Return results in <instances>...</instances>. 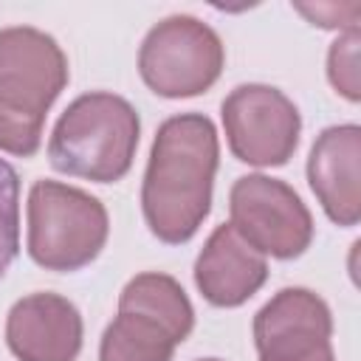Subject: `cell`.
<instances>
[{
  "label": "cell",
  "instance_id": "cell-1",
  "mask_svg": "<svg viewBox=\"0 0 361 361\" xmlns=\"http://www.w3.org/2000/svg\"><path fill=\"white\" fill-rule=\"evenodd\" d=\"M217 133L200 113H180L161 124L144 175V217L164 243L189 240L212 203Z\"/></svg>",
  "mask_w": 361,
  "mask_h": 361
},
{
  "label": "cell",
  "instance_id": "cell-9",
  "mask_svg": "<svg viewBox=\"0 0 361 361\" xmlns=\"http://www.w3.org/2000/svg\"><path fill=\"white\" fill-rule=\"evenodd\" d=\"M330 310L305 290H279L254 319V341L259 361H333Z\"/></svg>",
  "mask_w": 361,
  "mask_h": 361
},
{
  "label": "cell",
  "instance_id": "cell-3",
  "mask_svg": "<svg viewBox=\"0 0 361 361\" xmlns=\"http://www.w3.org/2000/svg\"><path fill=\"white\" fill-rule=\"evenodd\" d=\"M135 147L138 113L133 104L113 93H85L56 121L48 158L65 175L113 183L127 175Z\"/></svg>",
  "mask_w": 361,
  "mask_h": 361
},
{
  "label": "cell",
  "instance_id": "cell-4",
  "mask_svg": "<svg viewBox=\"0 0 361 361\" xmlns=\"http://www.w3.org/2000/svg\"><path fill=\"white\" fill-rule=\"evenodd\" d=\"M192 322V305L172 276L141 274L121 290L118 316L102 336L99 361H169Z\"/></svg>",
  "mask_w": 361,
  "mask_h": 361
},
{
  "label": "cell",
  "instance_id": "cell-12",
  "mask_svg": "<svg viewBox=\"0 0 361 361\" xmlns=\"http://www.w3.org/2000/svg\"><path fill=\"white\" fill-rule=\"evenodd\" d=\"M268 276L265 257L245 243L234 226H217L195 262V282L200 293L217 307L243 305L259 290Z\"/></svg>",
  "mask_w": 361,
  "mask_h": 361
},
{
  "label": "cell",
  "instance_id": "cell-14",
  "mask_svg": "<svg viewBox=\"0 0 361 361\" xmlns=\"http://www.w3.org/2000/svg\"><path fill=\"white\" fill-rule=\"evenodd\" d=\"M358 42H361V34L358 28H350L344 37H338L330 48V56H327V73H330V82L333 87L347 96L350 102H358L361 96V71H358Z\"/></svg>",
  "mask_w": 361,
  "mask_h": 361
},
{
  "label": "cell",
  "instance_id": "cell-13",
  "mask_svg": "<svg viewBox=\"0 0 361 361\" xmlns=\"http://www.w3.org/2000/svg\"><path fill=\"white\" fill-rule=\"evenodd\" d=\"M20 240V180L11 164L0 158V279L17 257Z\"/></svg>",
  "mask_w": 361,
  "mask_h": 361
},
{
  "label": "cell",
  "instance_id": "cell-10",
  "mask_svg": "<svg viewBox=\"0 0 361 361\" xmlns=\"http://www.w3.org/2000/svg\"><path fill=\"white\" fill-rule=\"evenodd\" d=\"M6 341L20 361H73L82 347V316L56 293H31L11 307Z\"/></svg>",
  "mask_w": 361,
  "mask_h": 361
},
{
  "label": "cell",
  "instance_id": "cell-2",
  "mask_svg": "<svg viewBox=\"0 0 361 361\" xmlns=\"http://www.w3.org/2000/svg\"><path fill=\"white\" fill-rule=\"evenodd\" d=\"M65 82L68 62L54 37L28 25L0 31V149L37 152L45 113Z\"/></svg>",
  "mask_w": 361,
  "mask_h": 361
},
{
  "label": "cell",
  "instance_id": "cell-5",
  "mask_svg": "<svg viewBox=\"0 0 361 361\" xmlns=\"http://www.w3.org/2000/svg\"><path fill=\"white\" fill-rule=\"evenodd\" d=\"M107 240L104 206L56 180H37L28 195V254L48 271H76L96 259Z\"/></svg>",
  "mask_w": 361,
  "mask_h": 361
},
{
  "label": "cell",
  "instance_id": "cell-15",
  "mask_svg": "<svg viewBox=\"0 0 361 361\" xmlns=\"http://www.w3.org/2000/svg\"><path fill=\"white\" fill-rule=\"evenodd\" d=\"M296 11L305 14L313 25L322 28H358L361 3H296Z\"/></svg>",
  "mask_w": 361,
  "mask_h": 361
},
{
  "label": "cell",
  "instance_id": "cell-6",
  "mask_svg": "<svg viewBox=\"0 0 361 361\" xmlns=\"http://www.w3.org/2000/svg\"><path fill=\"white\" fill-rule=\"evenodd\" d=\"M138 71L158 96L178 99L203 93L223 71L220 37L195 17H166L147 34Z\"/></svg>",
  "mask_w": 361,
  "mask_h": 361
},
{
  "label": "cell",
  "instance_id": "cell-16",
  "mask_svg": "<svg viewBox=\"0 0 361 361\" xmlns=\"http://www.w3.org/2000/svg\"><path fill=\"white\" fill-rule=\"evenodd\" d=\"M206 361H217V358H206Z\"/></svg>",
  "mask_w": 361,
  "mask_h": 361
},
{
  "label": "cell",
  "instance_id": "cell-7",
  "mask_svg": "<svg viewBox=\"0 0 361 361\" xmlns=\"http://www.w3.org/2000/svg\"><path fill=\"white\" fill-rule=\"evenodd\" d=\"M231 226L259 254L299 257L313 237V220L299 195L274 178L245 175L231 186Z\"/></svg>",
  "mask_w": 361,
  "mask_h": 361
},
{
  "label": "cell",
  "instance_id": "cell-11",
  "mask_svg": "<svg viewBox=\"0 0 361 361\" xmlns=\"http://www.w3.org/2000/svg\"><path fill=\"white\" fill-rule=\"evenodd\" d=\"M361 130L355 124L330 127L319 135L307 158V178L330 220L355 226L361 214Z\"/></svg>",
  "mask_w": 361,
  "mask_h": 361
},
{
  "label": "cell",
  "instance_id": "cell-8",
  "mask_svg": "<svg viewBox=\"0 0 361 361\" xmlns=\"http://www.w3.org/2000/svg\"><path fill=\"white\" fill-rule=\"evenodd\" d=\"M231 152L254 166L285 164L299 144V110L268 85H243L223 102Z\"/></svg>",
  "mask_w": 361,
  "mask_h": 361
}]
</instances>
